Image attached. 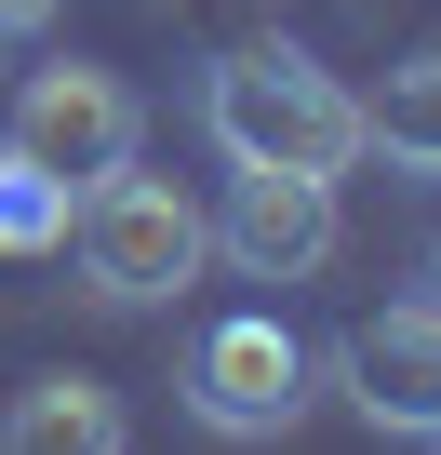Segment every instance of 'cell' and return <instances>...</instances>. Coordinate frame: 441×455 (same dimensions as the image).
I'll return each instance as SVG.
<instances>
[{"label": "cell", "instance_id": "6da1fadb", "mask_svg": "<svg viewBox=\"0 0 441 455\" xmlns=\"http://www.w3.org/2000/svg\"><path fill=\"white\" fill-rule=\"evenodd\" d=\"M201 121H214V148H228L241 174H348L361 161V94L321 54H295V41L228 54L201 81Z\"/></svg>", "mask_w": 441, "mask_h": 455}, {"label": "cell", "instance_id": "7a4b0ae2", "mask_svg": "<svg viewBox=\"0 0 441 455\" xmlns=\"http://www.w3.org/2000/svg\"><path fill=\"white\" fill-rule=\"evenodd\" d=\"M67 255H81V295H107V308H161V295H187L201 282V255H214V214L174 188V174H94L81 201H67Z\"/></svg>", "mask_w": 441, "mask_h": 455}, {"label": "cell", "instance_id": "3957f363", "mask_svg": "<svg viewBox=\"0 0 441 455\" xmlns=\"http://www.w3.org/2000/svg\"><path fill=\"white\" fill-rule=\"evenodd\" d=\"M174 388H187V415L214 442H281L308 415V335L281 308H228V322H201V348H187Z\"/></svg>", "mask_w": 441, "mask_h": 455}, {"label": "cell", "instance_id": "277c9868", "mask_svg": "<svg viewBox=\"0 0 441 455\" xmlns=\"http://www.w3.org/2000/svg\"><path fill=\"white\" fill-rule=\"evenodd\" d=\"M134 134H147V108H134V81H121V68H28V81H14V108H0V148L41 161L67 201H81L94 174H121V161H134Z\"/></svg>", "mask_w": 441, "mask_h": 455}, {"label": "cell", "instance_id": "5b68a950", "mask_svg": "<svg viewBox=\"0 0 441 455\" xmlns=\"http://www.w3.org/2000/svg\"><path fill=\"white\" fill-rule=\"evenodd\" d=\"M335 375H348L361 428H388V442H441V308H428V295L348 322V335H335Z\"/></svg>", "mask_w": 441, "mask_h": 455}, {"label": "cell", "instance_id": "8992f818", "mask_svg": "<svg viewBox=\"0 0 441 455\" xmlns=\"http://www.w3.org/2000/svg\"><path fill=\"white\" fill-rule=\"evenodd\" d=\"M348 214H335V174H241L228 161V214H214V255H228L241 282H308L335 268Z\"/></svg>", "mask_w": 441, "mask_h": 455}, {"label": "cell", "instance_id": "52a82bcc", "mask_svg": "<svg viewBox=\"0 0 441 455\" xmlns=\"http://www.w3.org/2000/svg\"><path fill=\"white\" fill-rule=\"evenodd\" d=\"M0 455H134L121 388H94V375H41V388H14V415H0Z\"/></svg>", "mask_w": 441, "mask_h": 455}, {"label": "cell", "instance_id": "ba28073f", "mask_svg": "<svg viewBox=\"0 0 441 455\" xmlns=\"http://www.w3.org/2000/svg\"><path fill=\"white\" fill-rule=\"evenodd\" d=\"M361 148H388L414 188H441V41H414L388 68V94H361Z\"/></svg>", "mask_w": 441, "mask_h": 455}, {"label": "cell", "instance_id": "9c48e42d", "mask_svg": "<svg viewBox=\"0 0 441 455\" xmlns=\"http://www.w3.org/2000/svg\"><path fill=\"white\" fill-rule=\"evenodd\" d=\"M41 242H67V188L0 148V255H41Z\"/></svg>", "mask_w": 441, "mask_h": 455}, {"label": "cell", "instance_id": "30bf717a", "mask_svg": "<svg viewBox=\"0 0 441 455\" xmlns=\"http://www.w3.org/2000/svg\"><path fill=\"white\" fill-rule=\"evenodd\" d=\"M54 28V0H0V41H41Z\"/></svg>", "mask_w": 441, "mask_h": 455}, {"label": "cell", "instance_id": "8fae6325", "mask_svg": "<svg viewBox=\"0 0 441 455\" xmlns=\"http://www.w3.org/2000/svg\"><path fill=\"white\" fill-rule=\"evenodd\" d=\"M414 282H428V308H441V242H428V255H414Z\"/></svg>", "mask_w": 441, "mask_h": 455}]
</instances>
